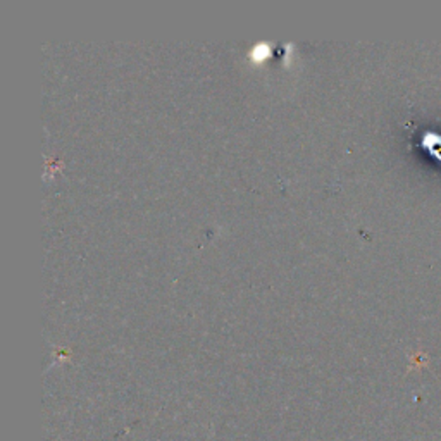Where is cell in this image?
I'll list each match as a JSON object with an SVG mask.
<instances>
[{"label": "cell", "mask_w": 441, "mask_h": 441, "mask_svg": "<svg viewBox=\"0 0 441 441\" xmlns=\"http://www.w3.org/2000/svg\"><path fill=\"white\" fill-rule=\"evenodd\" d=\"M423 145L426 147L432 155H435L436 152V155L441 159V136L435 133H428L426 138H423Z\"/></svg>", "instance_id": "obj_1"}]
</instances>
